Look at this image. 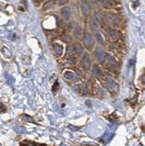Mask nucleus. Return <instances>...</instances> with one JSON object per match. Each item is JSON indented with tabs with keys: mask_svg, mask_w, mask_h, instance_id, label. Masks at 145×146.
I'll use <instances>...</instances> for the list:
<instances>
[{
	"mask_svg": "<svg viewBox=\"0 0 145 146\" xmlns=\"http://www.w3.org/2000/svg\"><path fill=\"white\" fill-rule=\"evenodd\" d=\"M53 48H54V51H55V54L56 55V56H60L63 55L64 48H63V46L60 45V44H58V43L53 44Z\"/></svg>",
	"mask_w": 145,
	"mask_h": 146,
	"instance_id": "6",
	"label": "nucleus"
},
{
	"mask_svg": "<svg viewBox=\"0 0 145 146\" xmlns=\"http://www.w3.org/2000/svg\"><path fill=\"white\" fill-rule=\"evenodd\" d=\"M106 18H107V21H108L110 24H118L120 23V17L115 14L107 15Z\"/></svg>",
	"mask_w": 145,
	"mask_h": 146,
	"instance_id": "4",
	"label": "nucleus"
},
{
	"mask_svg": "<svg viewBox=\"0 0 145 146\" xmlns=\"http://www.w3.org/2000/svg\"><path fill=\"white\" fill-rule=\"evenodd\" d=\"M91 58L88 53H85L83 58H81V67H83L84 69H86V70H88V69L90 68L91 66Z\"/></svg>",
	"mask_w": 145,
	"mask_h": 146,
	"instance_id": "3",
	"label": "nucleus"
},
{
	"mask_svg": "<svg viewBox=\"0 0 145 146\" xmlns=\"http://www.w3.org/2000/svg\"><path fill=\"white\" fill-rule=\"evenodd\" d=\"M58 88H59V84H58V82H56V84H55V85H54V87H53L52 90H53L54 92H58Z\"/></svg>",
	"mask_w": 145,
	"mask_h": 146,
	"instance_id": "19",
	"label": "nucleus"
},
{
	"mask_svg": "<svg viewBox=\"0 0 145 146\" xmlns=\"http://www.w3.org/2000/svg\"><path fill=\"white\" fill-rule=\"evenodd\" d=\"M81 12H83V14L84 15H86V16L90 15L91 12V9L90 5L88 4V2H86V1H83V2H81Z\"/></svg>",
	"mask_w": 145,
	"mask_h": 146,
	"instance_id": "5",
	"label": "nucleus"
},
{
	"mask_svg": "<svg viewBox=\"0 0 145 146\" xmlns=\"http://www.w3.org/2000/svg\"><path fill=\"white\" fill-rule=\"evenodd\" d=\"M101 5L105 9H111L114 6V2L112 0H101Z\"/></svg>",
	"mask_w": 145,
	"mask_h": 146,
	"instance_id": "8",
	"label": "nucleus"
},
{
	"mask_svg": "<svg viewBox=\"0 0 145 146\" xmlns=\"http://www.w3.org/2000/svg\"><path fill=\"white\" fill-rule=\"evenodd\" d=\"M64 40H66V41H71L72 40V38L69 36V35H66L65 37H64Z\"/></svg>",
	"mask_w": 145,
	"mask_h": 146,
	"instance_id": "21",
	"label": "nucleus"
},
{
	"mask_svg": "<svg viewBox=\"0 0 145 146\" xmlns=\"http://www.w3.org/2000/svg\"><path fill=\"white\" fill-rule=\"evenodd\" d=\"M68 63H69V64H71V65H73L74 63H75V59H74V58H71V59H69Z\"/></svg>",
	"mask_w": 145,
	"mask_h": 146,
	"instance_id": "23",
	"label": "nucleus"
},
{
	"mask_svg": "<svg viewBox=\"0 0 145 146\" xmlns=\"http://www.w3.org/2000/svg\"><path fill=\"white\" fill-rule=\"evenodd\" d=\"M107 60H108V62L109 63L110 65H117V62H116V60L112 58L111 56H109V55H107Z\"/></svg>",
	"mask_w": 145,
	"mask_h": 146,
	"instance_id": "17",
	"label": "nucleus"
},
{
	"mask_svg": "<svg viewBox=\"0 0 145 146\" xmlns=\"http://www.w3.org/2000/svg\"><path fill=\"white\" fill-rule=\"evenodd\" d=\"M20 146H48V145L34 143V142H31V141H24L20 144Z\"/></svg>",
	"mask_w": 145,
	"mask_h": 146,
	"instance_id": "10",
	"label": "nucleus"
},
{
	"mask_svg": "<svg viewBox=\"0 0 145 146\" xmlns=\"http://www.w3.org/2000/svg\"><path fill=\"white\" fill-rule=\"evenodd\" d=\"M107 34H108L109 39L111 41H115L118 40L121 37V33L118 30H116L114 28H109L107 29Z\"/></svg>",
	"mask_w": 145,
	"mask_h": 146,
	"instance_id": "1",
	"label": "nucleus"
},
{
	"mask_svg": "<svg viewBox=\"0 0 145 146\" xmlns=\"http://www.w3.org/2000/svg\"><path fill=\"white\" fill-rule=\"evenodd\" d=\"M94 43H95V41H94L93 37L90 33H85V35H84V44L87 47V48L92 49L94 47Z\"/></svg>",
	"mask_w": 145,
	"mask_h": 146,
	"instance_id": "2",
	"label": "nucleus"
},
{
	"mask_svg": "<svg viewBox=\"0 0 145 146\" xmlns=\"http://www.w3.org/2000/svg\"><path fill=\"white\" fill-rule=\"evenodd\" d=\"M93 74L96 76H98V77H102L103 76V73L101 71V69H100L97 65L93 66Z\"/></svg>",
	"mask_w": 145,
	"mask_h": 146,
	"instance_id": "11",
	"label": "nucleus"
},
{
	"mask_svg": "<svg viewBox=\"0 0 145 146\" xmlns=\"http://www.w3.org/2000/svg\"><path fill=\"white\" fill-rule=\"evenodd\" d=\"M54 5H55V1H48V2H47L45 5H44L43 10L44 11H45V10H49L50 8H52Z\"/></svg>",
	"mask_w": 145,
	"mask_h": 146,
	"instance_id": "13",
	"label": "nucleus"
},
{
	"mask_svg": "<svg viewBox=\"0 0 145 146\" xmlns=\"http://www.w3.org/2000/svg\"><path fill=\"white\" fill-rule=\"evenodd\" d=\"M107 84H108V87L109 88V90H113L114 89V87L116 86V84H115V82L113 81L111 78H108V82H107Z\"/></svg>",
	"mask_w": 145,
	"mask_h": 146,
	"instance_id": "16",
	"label": "nucleus"
},
{
	"mask_svg": "<svg viewBox=\"0 0 145 146\" xmlns=\"http://www.w3.org/2000/svg\"><path fill=\"white\" fill-rule=\"evenodd\" d=\"M58 2L60 5H65L68 2V0H58Z\"/></svg>",
	"mask_w": 145,
	"mask_h": 146,
	"instance_id": "22",
	"label": "nucleus"
},
{
	"mask_svg": "<svg viewBox=\"0 0 145 146\" xmlns=\"http://www.w3.org/2000/svg\"><path fill=\"white\" fill-rule=\"evenodd\" d=\"M58 25H60V26L63 25V21H61L59 18H58Z\"/></svg>",
	"mask_w": 145,
	"mask_h": 146,
	"instance_id": "25",
	"label": "nucleus"
},
{
	"mask_svg": "<svg viewBox=\"0 0 145 146\" xmlns=\"http://www.w3.org/2000/svg\"><path fill=\"white\" fill-rule=\"evenodd\" d=\"M61 15L65 19L68 20V19L70 18V16H71V9H70V7H68V6H65V7H63L61 9Z\"/></svg>",
	"mask_w": 145,
	"mask_h": 146,
	"instance_id": "7",
	"label": "nucleus"
},
{
	"mask_svg": "<svg viewBox=\"0 0 145 146\" xmlns=\"http://www.w3.org/2000/svg\"><path fill=\"white\" fill-rule=\"evenodd\" d=\"M6 111V109L4 104L0 103V113H3V112H5Z\"/></svg>",
	"mask_w": 145,
	"mask_h": 146,
	"instance_id": "20",
	"label": "nucleus"
},
{
	"mask_svg": "<svg viewBox=\"0 0 145 146\" xmlns=\"http://www.w3.org/2000/svg\"><path fill=\"white\" fill-rule=\"evenodd\" d=\"M73 49H74V51L76 52L77 54H80V55H81V54H83V46H81L80 43L74 44Z\"/></svg>",
	"mask_w": 145,
	"mask_h": 146,
	"instance_id": "12",
	"label": "nucleus"
},
{
	"mask_svg": "<svg viewBox=\"0 0 145 146\" xmlns=\"http://www.w3.org/2000/svg\"><path fill=\"white\" fill-rule=\"evenodd\" d=\"M96 39H97V40H98V42L99 44H101V45H104V44H105L104 38H103V36L100 34L99 33H96Z\"/></svg>",
	"mask_w": 145,
	"mask_h": 146,
	"instance_id": "15",
	"label": "nucleus"
},
{
	"mask_svg": "<svg viewBox=\"0 0 145 146\" xmlns=\"http://www.w3.org/2000/svg\"><path fill=\"white\" fill-rule=\"evenodd\" d=\"M81 146H93V145H90V144H83Z\"/></svg>",
	"mask_w": 145,
	"mask_h": 146,
	"instance_id": "26",
	"label": "nucleus"
},
{
	"mask_svg": "<svg viewBox=\"0 0 145 146\" xmlns=\"http://www.w3.org/2000/svg\"><path fill=\"white\" fill-rule=\"evenodd\" d=\"M69 128H71L72 130H73V131H75V130H78L79 129V127H73V125H69Z\"/></svg>",
	"mask_w": 145,
	"mask_h": 146,
	"instance_id": "24",
	"label": "nucleus"
},
{
	"mask_svg": "<svg viewBox=\"0 0 145 146\" xmlns=\"http://www.w3.org/2000/svg\"><path fill=\"white\" fill-rule=\"evenodd\" d=\"M95 55H96V58H97V59H98L99 62H102V61L104 60V58H105V55H106V54L104 53V51H103L102 49H100V48H97Z\"/></svg>",
	"mask_w": 145,
	"mask_h": 146,
	"instance_id": "9",
	"label": "nucleus"
},
{
	"mask_svg": "<svg viewBox=\"0 0 145 146\" xmlns=\"http://www.w3.org/2000/svg\"><path fill=\"white\" fill-rule=\"evenodd\" d=\"M2 52H3V54H4V56H5L6 58H9V56H11V53H10V51L9 50L6 48L5 47V48H3V49H2Z\"/></svg>",
	"mask_w": 145,
	"mask_h": 146,
	"instance_id": "18",
	"label": "nucleus"
},
{
	"mask_svg": "<svg viewBox=\"0 0 145 146\" xmlns=\"http://www.w3.org/2000/svg\"><path fill=\"white\" fill-rule=\"evenodd\" d=\"M64 76H65V78L67 80H72V79H73L74 74L71 71H66L64 73Z\"/></svg>",
	"mask_w": 145,
	"mask_h": 146,
	"instance_id": "14",
	"label": "nucleus"
}]
</instances>
